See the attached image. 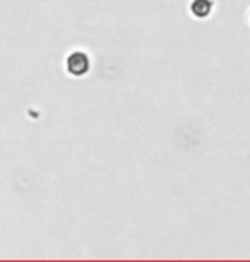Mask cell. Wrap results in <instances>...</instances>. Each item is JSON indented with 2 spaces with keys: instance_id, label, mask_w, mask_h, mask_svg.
<instances>
[{
  "instance_id": "obj_2",
  "label": "cell",
  "mask_w": 250,
  "mask_h": 262,
  "mask_svg": "<svg viewBox=\"0 0 250 262\" xmlns=\"http://www.w3.org/2000/svg\"><path fill=\"white\" fill-rule=\"evenodd\" d=\"M213 2L211 0H192L191 4V12L196 15L197 19H204L211 14Z\"/></svg>"
},
{
  "instance_id": "obj_1",
  "label": "cell",
  "mask_w": 250,
  "mask_h": 262,
  "mask_svg": "<svg viewBox=\"0 0 250 262\" xmlns=\"http://www.w3.org/2000/svg\"><path fill=\"white\" fill-rule=\"evenodd\" d=\"M88 68H90V60H88V56L85 53H82V51H74V53L66 58V70H69L72 75L82 77L88 72Z\"/></svg>"
}]
</instances>
